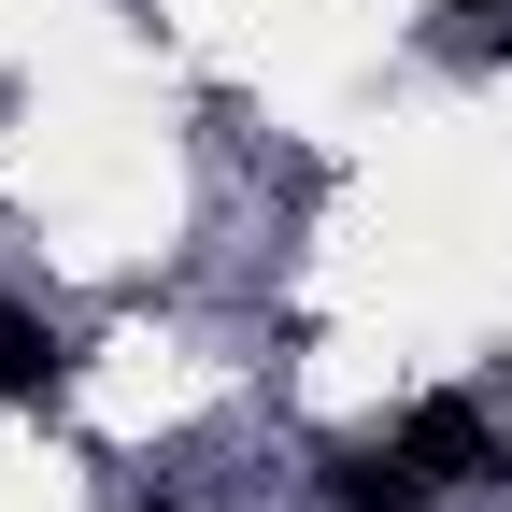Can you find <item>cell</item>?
Instances as JSON below:
<instances>
[{"mask_svg":"<svg viewBox=\"0 0 512 512\" xmlns=\"http://www.w3.org/2000/svg\"><path fill=\"white\" fill-rule=\"evenodd\" d=\"M57 370H72V342H57L43 313L0 299V399H57Z\"/></svg>","mask_w":512,"mask_h":512,"instance_id":"3957f363","label":"cell"},{"mask_svg":"<svg viewBox=\"0 0 512 512\" xmlns=\"http://www.w3.org/2000/svg\"><path fill=\"white\" fill-rule=\"evenodd\" d=\"M328 512H427L413 470H399V441H356V456H328Z\"/></svg>","mask_w":512,"mask_h":512,"instance_id":"7a4b0ae2","label":"cell"},{"mask_svg":"<svg viewBox=\"0 0 512 512\" xmlns=\"http://www.w3.org/2000/svg\"><path fill=\"white\" fill-rule=\"evenodd\" d=\"M384 441H399L413 498H456V484H484V470H498V427H484V399H413Z\"/></svg>","mask_w":512,"mask_h":512,"instance_id":"6da1fadb","label":"cell"},{"mask_svg":"<svg viewBox=\"0 0 512 512\" xmlns=\"http://www.w3.org/2000/svg\"><path fill=\"white\" fill-rule=\"evenodd\" d=\"M470 15H498V0H470Z\"/></svg>","mask_w":512,"mask_h":512,"instance_id":"277c9868","label":"cell"}]
</instances>
